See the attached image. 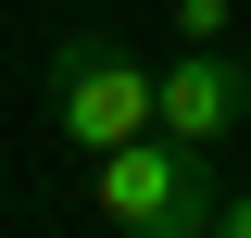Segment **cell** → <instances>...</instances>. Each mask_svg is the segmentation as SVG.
<instances>
[{
    "instance_id": "1",
    "label": "cell",
    "mask_w": 251,
    "mask_h": 238,
    "mask_svg": "<svg viewBox=\"0 0 251 238\" xmlns=\"http://www.w3.org/2000/svg\"><path fill=\"white\" fill-rule=\"evenodd\" d=\"M214 150H188V138H126V150H88V213L126 238H201L214 226Z\"/></svg>"
},
{
    "instance_id": "2",
    "label": "cell",
    "mask_w": 251,
    "mask_h": 238,
    "mask_svg": "<svg viewBox=\"0 0 251 238\" xmlns=\"http://www.w3.org/2000/svg\"><path fill=\"white\" fill-rule=\"evenodd\" d=\"M50 125L63 150L88 163V150H126V138H151V63L126 50L113 25H75L50 50Z\"/></svg>"
},
{
    "instance_id": "3",
    "label": "cell",
    "mask_w": 251,
    "mask_h": 238,
    "mask_svg": "<svg viewBox=\"0 0 251 238\" xmlns=\"http://www.w3.org/2000/svg\"><path fill=\"white\" fill-rule=\"evenodd\" d=\"M151 125L188 150H226L251 125V63L226 38H176V63H151Z\"/></svg>"
},
{
    "instance_id": "4",
    "label": "cell",
    "mask_w": 251,
    "mask_h": 238,
    "mask_svg": "<svg viewBox=\"0 0 251 238\" xmlns=\"http://www.w3.org/2000/svg\"><path fill=\"white\" fill-rule=\"evenodd\" d=\"M239 25V0H176V38H226Z\"/></svg>"
},
{
    "instance_id": "5",
    "label": "cell",
    "mask_w": 251,
    "mask_h": 238,
    "mask_svg": "<svg viewBox=\"0 0 251 238\" xmlns=\"http://www.w3.org/2000/svg\"><path fill=\"white\" fill-rule=\"evenodd\" d=\"M201 238H251V201H214V226H201Z\"/></svg>"
},
{
    "instance_id": "6",
    "label": "cell",
    "mask_w": 251,
    "mask_h": 238,
    "mask_svg": "<svg viewBox=\"0 0 251 238\" xmlns=\"http://www.w3.org/2000/svg\"><path fill=\"white\" fill-rule=\"evenodd\" d=\"M239 13H251V0H239Z\"/></svg>"
}]
</instances>
